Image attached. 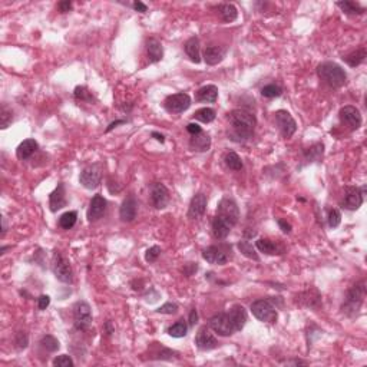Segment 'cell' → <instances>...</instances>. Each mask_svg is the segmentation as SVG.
Returning <instances> with one entry per match:
<instances>
[{
	"label": "cell",
	"instance_id": "obj_1",
	"mask_svg": "<svg viewBox=\"0 0 367 367\" xmlns=\"http://www.w3.org/2000/svg\"><path fill=\"white\" fill-rule=\"evenodd\" d=\"M228 122L231 127V139L235 141V138H238L237 141H247L250 139L254 129H256L257 119L256 115H253L251 112L246 111V109H234L228 113Z\"/></svg>",
	"mask_w": 367,
	"mask_h": 367
},
{
	"label": "cell",
	"instance_id": "obj_2",
	"mask_svg": "<svg viewBox=\"0 0 367 367\" xmlns=\"http://www.w3.org/2000/svg\"><path fill=\"white\" fill-rule=\"evenodd\" d=\"M364 297H366V281L361 280L359 283H356L354 286H351L350 290L347 291L346 300L342 305V310H343L344 314L349 316V317L357 316L361 305H363Z\"/></svg>",
	"mask_w": 367,
	"mask_h": 367
},
{
	"label": "cell",
	"instance_id": "obj_3",
	"mask_svg": "<svg viewBox=\"0 0 367 367\" xmlns=\"http://www.w3.org/2000/svg\"><path fill=\"white\" fill-rule=\"evenodd\" d=\"M317 75L324 83H327L330 88H342L346 80L347 75L344 72L342 66H339L334 62H323L317 66Z\"/></svg>",
	"mask_w": 367,
	"mask_h": 367
},
{
	"label": "cell",
	"instance_id": "obj_4",
	"mask_svg": "<svg viewBox=\"0 0 367 367\" xmlns=\"http://www.w3.org/2000/svg\"><path fill=\"white\" fill-rule=\"evenodd\" d=\"M251 312L254 317L263 323H276L277 321V307L271 300H257L251 304Z\"/></svg>",
	"mask_w": 367,
	"mask_h": 367
},
{
	"label": "cell",
	"instance_id": "obj_5",
	"mask_svg": "<svg viewBox=\"0 0 367 367\" xmlns=\"http://www.w3.org/2000/svg\"><path fill=\"white\" fill-rule=\"evenodd\" d=\"M52 271H53L55 277L60 283H65V284H71L72 283L73 272L71 263L59 251H55L53 258H52Z\"/></svg>",
	"mask_w": 367,
	"mask_h": 367
},
{
	"label": "cell",
	"instance_id": "obj_6",
	"mask_svg": "<svg viewBox=\"0 0 367 367\" xmlns=\"http://www.w3.org/2000/svg\"><path fill=\"white\" fill-rule=\"evenodd\" d=\"M218 218L224 220L227 224H230L231 227L237 225L239 220V209L237 202L228 198V197H224L223 200L218 202V207H217V216Z\"/></svg>",
	"mask_w": 367,
	"mask_h": 367
},
{
	"label": "cell",
	"instance_id": "obj_7",
	"mask_svg": "<svg viewBox=\"0 0 367 367\" xmlns=\"http://www.w3.org/2000/svg\"><path fill=\"white\" fill-rule=\"evenodd\" d=\"M208 326H209V328H211L214 333L221 335V337H228V335H232L234 333H237V330L234 327V323H232L228 312L220 313V314L212 316V317L209 319V321H208Z\"/></svg>",
	"mask_w": 367,
	"mask_h": 367
},
{
	"label": "cell",
	"instance_id": "obj_8",
	"mask_svg": "<svg viewBox=\"0 0 367 367\" xmlns=\"http://www.w3.org/2000/svg\"><path fill=\"white\" fill-rule=\"evenodd\" d=\"M92 324V312L86 301H78L73 305V326L79 331L88 330Z\"/></svg>",
	"mask_w": 367,
	"mask_h": 367
},
{
	"label": "cell",
	"instance_id": "obj_9",
	"mask_svg": "<svg viewBox=\"0 0 367 367\" xmlns=\"http://www.w3.org/2000/svg\"><path fill=\"white\" fill-rule=\"evenodd\" d=\"M80 184L86 188V190H95L99 187V184L102 181V171L98 164L89 165L83 168L79 176Z\"/></svg>",
	"mask_w": 367,
	"mask_h": 367
},
{
	"label": "cell",
	"instance_id": "obj_10",
	"mask_svg": "<svg viewBox=\"0 0 367 367\" xmlns=\"http://www.w3.org/2000/svg\"><path fill=\"white\" fill-rule=\"evenodd\" d=\"M164 106L169 113H182L191 106V98L188 94H184V92L174 94L165 99Z\"/></svg>",
	"mask_w": 367,
	"mask_h": 367
},
{
	"label": "cell",
	"instance_id": "obj_11",
	"mask_svg": "<svg viewBox=\"0 0 367 367\" xmlns=\"http://www.w3.org/2000/svg\"><path fill=\"white\" fill-rule=\"evenodd\" d=\"M231 254H228V247L223 246H209L202 251V258L214 265H224L228 263Z\"/></svg>",
	"mask_w": 367,
	"mask_h": 367
},
{
	"label": "cell",
	"instance_id": "obj_12",
	"mask_svg": "<svg viewBox=\"0 0 367 367\" xmlns=\"http://www.w3.org/2000/svg\"><path fill=\"white\" fill-rule=\"evenodd\" d=\"M364 191H366V187H361V188H357V187H347L346 192H344V200L343 202H342L343 208L349 209V211L359 209V208L361 207V204H363Z\"/></svg>",
	"mask_w": 367,
	"mask_h": 367
},
{
	"label": "cell",
	"instance_id": "obj_13",
	"mask_svg": "<svg viewBox=\"0 0 367 367\" xmlns=\"http://www.w3.org/2000/svg\"><path fill=\"white\" fill-rule=\"evenodd\" d=\"M276 124L279 127L281 135L284 138H291L297 131V124L291 113L287 111H277L276 113Z\"/></svg>",
	"mask_w": 367,
	"mask_h": 367
},
{
	"label": "cell",
	"instance_id": "obj_14",
	"mask_svg": "<svg viewBox=\"0 0 367 367\" xmlns=\"http://www.w3.org/2000/svg\"><path fill=\"white\" fill-rule=\"evenodd\" d=\"M339 116H340L342 124L346 125L350 131H356L361 127V115L356 106H351V105L343 106L339 112Z\"/></svg>",
	"mask_w": 367,
	"mask_h": 367
},
{
	"label": "cell",
	"instance_id": "obj_15",
	"mask_svg": "<svg viewBox=\"0 0 367 367\" xmlns=\"http://www.w3.org/2000/svg\"><path fill=\"white\" fill-rule=\"evenodd\" d=\"M151 202L157 209H162L169 202V191L168 188L161 182H154L151 185Z\"/></svg>",
	"mask_w": 367,
	"mask_h": 367
},
{
	"label": "cell",
	"instance_id": "obj_16",
	"mask_svg": "<svg viewBox=\"0 0 367 367\" xmlns=\"http://www.w3.org/2000/svg\"><path fill=\"white\" fill-rule=\"evenodd\" d=\"M106 205H108V202H106V200H105L102 195H95V197L90 200L88 214H86L89 223H94V221H98L99 218H102L105 211H106Z\"/></svg>",
	"mask_w": 367,
	"mask_h": 367
},
{
	"label": "cell",
	"instance_id": "obj_17",
	"mask_svg": "<svg viewBox=\"0 0 367 367\" xmlns=\"http://www.w3.org/2000/svg\"><path fill=\"white\" fill-rule=\"evenodd\" d=\"M207 197L204 194H195L192 197L191 204L188 208V218L191 220H200L201 217L205 214L207 211Z\"/></svg>",
	"mask_w": 367,
	"mask_h": 367
},
{
	"label": "cell",
	"instance_id": "obj_18",
	"mask_svg": "<svg viewBox=\"0 0 367 367\" xmlns=\"http://www.w3.org/2000/svg\"><path fill=\"white\" fill-rule=\"evenodd\" d=\"M195 344H197V347H198L200 350L207 351L216 349L217 346H218V342H217V339L214 337V334L209 333V330H208L207 326H204V327H201L200 331L197 333Z\"/></svg>",
	"mask_w": 367,
	"mask_h": 367
},
{
	"label": "cell",
	"instance_id": "obj_19",
	"mask_svg": "<svg viewBox=\"0 0 367 367\" xmlns=\"http://www.w3.org/2000/svg\"><path fill=\"white\" fill-rule=\"evenodd\" d=\"M66 192H65V185L62 182L57 184V187L55 188V191L50 192L49 195V207L52 212H56L59 209L66 207Z\"/></svg>",
	"mask_w": 367,
	"mask_h": 367
},
{
	"label": "cell",
	"instance_id": "obj_20",
	"mask_svg": "<svg viewBox=\"0 0 367 367\" xmlns=\"http://www.w3.org/2000/svg\"><path fill=\"white\" fill-rule=\"evenodd\" d=\"M136 211H138V204L134 197L125 198L119 209L120 221L124 223H132L136 218Z\"/></svg>",
	"mask_w": 367,
	"mask_h": 367
},
{
	"label": "cell",
	"instance_id": "obj_21",
	"mask_svg": "<svg viewBox=\"0 0 367 367\" xmlns=\"http://www.w3.org/2000/svg\"><path fill=\"white\" fill-rule=\"evenodd\" d=\"M225 55H227V48H224V46H208L204 50V60L209 66H216V65L223 62Z\"/></svg>",
	"mask_w": 367,
	"mask_h": 367
},
{
	"label": "cell",
	"instance_id": "obj_22",
	"mask_svg": "<svg viewBox=\"0 0 367 367\" xmlns=\"http://www.w3.org/2000/svg\"><path fill=\"white\" fill-rule=\"evenodd\" d=\"M297 303L305 305V307L316 309L321 303V295H320V293L316 288H310V290H305V291L297 295Z\"/></svg>",
	"mask_w": 367,
	"mask_h": 367
},
{
	"label": "cell",
	"instance_id": "obj_23",
	"mask_svg": "<svg viewBox=\"0 0 367 367\" xmlns=\"http://www.w3.org/2000/svg\"><path fill=\"white\" fill-rule=\"evenodd\" d=\"M256 247L260 253H264L267 256H276V254L284 253V248L270 238H258L256 241Z\"/></svg>",
	"mask_w": 367,
	"mask_h": 367
},
{
	"label": "cell",
	"instance_id": "obj_24",
	"mask_svg": "<svg viewBox=\"0 0 367 367\" xmlns=\"http://www.w3.org/2000/svg\"><path fill=\"white\" fill-rule=\"evenodd\" d=\"M190 146H191L192 151L197 152H207L211 148V138L208 134H205L204 131L197 134V135H191L190 139Z\"/></svg>",
	"mask_w": 367,
	"mask_h": 367
},
{
	"label": "cell",
	"instance_id": "obj_25",
	"mask_svg": "<svg viewBox=\"0 0 367 367\" xmlns=\"http://www.w3.org/2000/svg\"><path fill=\"white\" fill-rule=\"evenodd\" d=\"M230 317H231L232 323H234V327L237 331H241L246 323H247V312L242 305H234L232 309H230Z\"/></svg>",
	"mask_w": 367,
	"mask_h": 367
},
{
	"label": "cell",
	"instance_id": "obj_26",
	"mask_svg": "<svg viewBox=\"0 0 367 367\" xmlns=\"http://www.w3.org/2000/svg\"><path fill=\"white\" fill-rule=\"evenodd\" d=\"M146 52H148V57H149V62L152 64H157L160 62L164 56V49H162V45L158 39L155 38H151L148 39L146 42Z\"/></svg>",
	"mask_w": 367,
	"mask_h": 367
},
{
	"label": "cell",
	"instance_id": "obj_27",
	"mask_svg": "<svg viewBox=\"0 0 367 367\" xmlns=\"http://www.w3.org/2000/svg\"><path fill=\"white\" fill-rule=\"evenodd\" d=\"M38 148H39V145H38V142L35 139H24L23 142L17 146L16 157L19 160H27V158L32 157L35 152L38 151Z\"/></svg>",
	"mask_w": 367,
	"mask_h": 367
},
{
	"label": "cell",
	"instance_id": "obj_28",
	"mask_svg": "<svg viewBox=\"0 0 367 367\" xmlns=\"http://www.w3.org/2000/svg\"><path fill=\"white\" fill-rule=\"evenodd\" d=\"M185 53L190 56L194 64H200L201 62V53H200V39L197 36H192L185 42Z\"/></svg>",
	"mask_w": 367,
	"mask_h": 367
},
{
	"label": "cell",
	"instance_id": "obj_29",
	"mask_svg": "<svg viewBox=\"0 0 367 367\" xmlns=\"http://www.w3.org/2000/svg\"><path fill=\"white\" fill-rule=\"evenodd\" d=\"M197 101L200 102H216L218 98V88L216 85H205L197 90Z\"/></svg>",
	"mask_w": 367,
	"mask_h": 367
},
{
	"label": "cell",
	"instance_id": "obj_30",
	"mask_svg": "<svg viewBox=\"0 0 367 367\" xmlns=\"http://www.w3.org/2000/svg\"><path fill=\"white\" fill-rule=\"evenodd\" d=\"M231 228L232 227L230 224H227L224 220L218 218V217H216V218L212 220V235H214L217 239L227 238L230 231H231Z\"/></svg>",
	"mask_w": 367,
	"mask_h": 367
},
{
	"label": "cell",
	"instance_id": "obj_31",
	"mask_svg": "<svg viewBox=\"0 0 367 367\" xmlns=\"http://www.w3.org/2000/svg\"><path fill=\"white\" fill-rule=\"evenodd\" d=\"M366 48H360L356 49L354 52H351V53H349L347 56H344L343 60L349 65V66H351V68H356V66H359V65H361L366 60Z\"/></svg>",
	"mask_w": 367,
	"mask_h": 367
},
{
	"label": "cell",
	"instance_id": "obj_32",
	"mask_svg": "<svg viewBox=\"0 0 367 367\" xmlns=\"http://www.w3.org/2000/svg\"><path fill=\"white\" fill-rule=\"evenodd\" d=\"M323 154H324V145L317 142L304 151V160L307 162H319L323 158Z\"/></svg>",
	"mask_w": 367,
	"mask_h": 367
},
{
	"label": "cell",
	"instance_id": "obj_33",
	"mask_svg": "<svg viewBox=\"0 0 367 367\" xmlns=\"http://www.w3.org/2000/svg\"><path fill=\"white\" fill-rule=\"evenodd\" d=\"M220 16L225 23H231L238 17V10L231 3H225L220 6Z\"/></svg>",
	"mask_w": 367,
	"mask_h": 367
},
{
	"label": "cell",
	"instance_id": "obj_34",
	"mask_svg": "<svg viewBox=\"0 0 367 367\" xmlns=\"http://www.w3.org/2000/svg\"><path fill=\"white\" fill-rule=\"evenodd\" d=\"M337 6L343 10L346 15H363L366 12V9L360 6L359 3L351 2V0H346V2H337Z\"/></svg>",
	"mask_w": 367,
	"mask_h": 367
},
{
	"label": "cell",
	"instance_id": "obj_35",
	"mask_svg": "<svg viewBox=\"0 0 367 367\" xmlns=\"http://www.w3.org/2000/svg\"><path fill=\"white\" fill-rule=\"evenodd\" d=\"M224 162H225V165L232 169V171H241L242 167H244V164H242V161L239 158V155L237 152H228V154H225V157H224Z\"/></svg>",
	"mask_w": 367,
	"mask_h": 367
},
{
	"label": "cell",
	"instance_id": "obj_36",
	"mask_svg": "<svg viewBox=\"0 0 367 367\" xmlns=\"http://www.w3.org/2000/svg\"><path fill=\"white\" fill-rule=\"evenodd\" d=\"M73 96L79 102H88V104L95 102V96L92 95V92L86 86H76L73 90Z\"/></svg>",
	"mask_w": 367,
	"mask_h": 367
},
{
	"label": "cell",
	"instance_id": "obj_37",
	"mask_svg": "<svg viewBox=\"0 0 367 367\" xmlns=\"http://www.w3.org/2000/svg\"><path fill=\"white\" fill-rule=\"evenodd\" d=\"M238 250L241 251L242 256H246L247 258H250V260H254V261H258V260H260V257H258V254L256 253V248L253 247V244L248 242L247 239L239 241Z\"/></svg>",
	"mask_w": 367,
	"mask_h": 367
},
{
	"label": "cell",
	"instance_id": "obj_38",
	"mask_svg": "<svg viewBox=\"0 0 367 367\" xmlns=\"http://www.w3.org/2000/svg\"><path fill=\"white\" fill-rule=\"evenodd\" d=\"M217 113L212 108H201L198 111L194 113V119L204 122V124H209L216 119Z\"/></svg>",
	"mask_w": 367,
	"mask_h": 367
},
{
	"label": "cell",
	"instance_id": "obj_39",
	"mask_svg": "<svg viewBox=\"0 0 367 367\" xmlns=\"http://www.w3.org/2000/svg\"><path fill=\"white\" fill-rule=\"evenodd\" d=\"M187 331H188V326H187V323H185L184 320L176 321L175 324H172L171 327L168 328V334L171 335V337H175V339L185 337Z\"/></svg>",
	"mask_w": 367,
	"mask_h": 367
},
{
	"label": "cell",
	"instance_id": "obj_40",
	"mask_svg": "<svg viewBox=\"0 0 367 367\" xmlns=\"http://www.w3.org/2000/svg\"><path fill=\"white\" fill-rule=\"evenodd\" d=\"M78 221V212L76 211H69V212H65L64 216L59 218V225L60 228L64 230H71L73 225Z\"/></svg>",
	"mask_w": 367,
	"mask_h": 367
},
{
	"label": "cell",
	"instance_id": "obj_41",
	"mask_svg": "<svg viewBox=\"0 0 367 367\" xmlns=\"http://www.w3.org/2000/svg\"><path fill=\"white\" fill-rule=\"evenodd\" d=\"M40 346H42L45 350L50 351V353L59 350V347H60V346H59V342H57V339L50 334L43 335V337L40 339Z\"/></svg>",
	"mask_w": 367,
	"mask_h": 367
},
{
	"label": "cell",
	"instance_id": "obj_42",
	"mask_svg": "<svg viewBox=\"0 0 367 367\" xmlns=\"http://www.w3.org/2000/svg\"><path fill=\"white\" fill-rule=\"evenodd\" d=\"M261 95L264 98H279V96L283 95V88L276 85V83H270V85H267L261 89Z\"/></svg>",
	"mask_w": 367,
	"mask_h": 367
},
{
	"label": "cell",
	"instance_id": "obj_43",
	"mask_svg": "<svg viewBox=\"0 0 367 367\" xmlns=\"http://www.w3.org/2000/svg\"><path fill=\"white\" fill-rule=\"evenodd\" d=\"M12 120H13L12 111H9L6 106H2V111H0V128H9V125L12 124Z\"/></svg>",
	"mask_w": 367,
	"mask_h": 367
},
{
	"label": "cell",
	"instance_id": "obj_44",
	"mask_svg": "<svg viewBox=\"0 0 367 367\" xmlns=\"http://www.w3.org/2000/svg\"><path fill=\"white\" fill-rule=\"evenodd\" d=\"M327 220H328V225H330L331 228H337V227L340 225V223H342V214H340V211L335 209V208L330 209V211H328Z\"/></svg>",
	"mask_w": 367,
	"mask_h": 367
},
{
	"label": "cell",
	"instance_id": "obj_45",
	"mask_svg": "<svg viewBox=\"0 0 367 367\" xmlns=\"http://www.w3.org/2000/svg\"><path fill=\"white\" fill-rule=\"evenodd\" d=\"M160 256H161V248L158 247V246H154V247L146 250V253H145V260H146V263H155Z\"/></svg>",
	"mask_w": 367,
	"mask_h": 367
},
{
	"label": "cell",
	"instance_id": "obj_46",
	"mask_svg": "<svg viewBox=\"0 0 367 367\" xmlns=\"http://www.w3.org/2000/svg\"><path fill=\"white\" fill-rule=\"evenodd\" d=\"M53 366L57 367H72L73 366V360L71 356L68 354H62V356H57L53 359Z\"/></svg>",
	"mask_w": 367,
	"mask_h": 367
},
{
	"label": "cell",
	"instance_id": "obj_47",
	"mask_svg": "<svg viewBox=\"0 0 367 367\" xmlns=\"http://www.w3.org/2000/svg\"><path fill=\"white\" fill-rule=\"evenodd\" d=\"M15 344H16V347L19 350L26 349L27 344H29V337H27V334H26L24 331H17L16 337H15Z\"/></svg>",
	"mask_w": 367,
	"mask_h": 367
},
{
	"label": "cell",
	"instance_id": "obj_48",
	"mask_svg": "<svg viewBox=\"0 0 367 367\" xmlns=\"http://www.w3.org/2000/svg\"><path fill=\"white\" fill-rule=\"evenodd\" d=\"M176 312H178V305L175 303H171V301L161 305L160 309L157 310V313H160V314H175Z\"/></svg>",
	"mask_w": 367,
	"mask_h": 367
},
{
	"label": "cell",
	"instance_id": "obj_49",
	"mask_svg": "<svg viewBox=\"0 0 367 367\" xmlns=\"http://www.w3.org/2000/svg\"><path fill=\"white\" fill-rule=\"evenodd\" d=\"M49 304H50V297H49V295L42 294L39 298H38V309H39V310H46Z\"/></svg>",
	"mask_w": 367,
	"mask_h": 367
},
{
	"label": "cell",
	"instance_id": "obj_50",
	"mask_svg": "<svg viewBox=\"0 0 367 367\" xmlns=\"http://www.w3.org/2000/svg\"><path fill=\"white\" fill-rule=\"evenodd\" d=\"M187 131H188L191 135H197V134L202 132V128H201L198 124H194V122H191V124H188V125H187Z\"/></svg>",
	"mask_w": 367,
	"mask_h": 367
},
{
	"label": "cell",
	"instance_id": "obj_51",
	"mask_svg": "<svg viewBox=\"0 0 367 367\" xmlns=\"http://www.w3.org/2000/svg\"><path fill=\"white\" fill-rule=\"evenodd\" d=\"M277 223H279L280 228H281V231L284 232V234H290L291 232V224L287 223L286 220H279Z\"/></svg>",
	"mask_w": 367,
	"mask_h": 367
},
{
	"label": "cell",
	"instance_id": "obj_52",
	"mask_svg": "<svg viewBox=\"0 0 367 367\" xmlns=\"http://www.w3.org/2000/svg\"><path fill=\"white\" fill-rule=\"evenodd\" d=\"M132 8L135 9L136 12H139V13H145V12L148 10V6H146L145 3H142V2H139V0H136V2H134V5H132Z\"/></svg>",
	"mask_w": 367,
	"mask_h": 367
},
{
	"label": "cell",
	"instance_id": "obj_53",
	"mask_svg": "<svg viewBox=\"0 0 367 367\" xmlns=\"http://www.w3.org/2000/svg\"><path fill=\"white\" fill-rule=\"evenodd\" d=\"M59 9H60V12H62V13H66V12H69V10L72 9V3H71L69 0H66V2H60V3H59Z\"/></svg>",
	"mask_w": 367,
	"mask_h": 367
},
{
	"label": "cell",
	"instance_id": "obj_54",
	"mask_svg": "<svg viewBox=\"0 0 367 367\" xmlns=\"http://www.w3.org/2000/svg\"><path fill=\"white\" fill-rule=\"evenodd\" d=\"M198 323V313H197V310L194 309V310H191V313H190V326H195Z\"/></svg>",
	"mask_w": 367,
	"mask_h": 367
},
{
	"label": "cell",
	"instance_id": "obj_55",
	"mask_svg": "<svg viewBox=\"0 0 367 367\" xmlns=\"http://www.w3.org/2000/svg\"><path fill=\"white\" fill-rule=\"evenodd\" d=\"M127 120H124V119H119V120H115V122H112V124H109V127L106 128V132H111L112 129L113 128H116L118 125H122V124H125Z\"/></svg>",
	"mask_w": 367,
	"mask_h": 367
},
{
	"label": "cell",
	"instance_id": "obj_56",
	"mask_svg": "<svg viewBox=\"0 0 367 367\" xmlns=\"http://www.w3.org/2000/svg\"><path fill=\"white\" fill-rule=\"evenodd\" d=\"M151 135L154 136V138H155L158 142H161V144H164V142H165V136L162 135V134H158V132H152Z\"/></svg>",
	"mask_w": 367,
	"mask_h": 367
},
{
	"label": "cell",
	"instance_id": "obj_57",
	"mask_svg": "<svg viewBox=\"0 0 367 367\" xmlns=\"http://www.w3.org/2000/svg\"><path fill=\"white\" fill-rule=\"evenodd\" d=\"M105 331H106V334H112V333H113V327H112L111 321H106V323H105Z\"/></svg>",
	"mask_w": 367,
	"mask_h": 367
},
{
	"label": "cell",
	"instance_id": "obj_58",
	"mask_svg": "<svg viewBox=\"0 0 367 367\" xmlns=\"http://www.w3.org/2000/svg\"><path fill=\"white\" fill-rule=\"evenodd\" d=\"M2 221H3V228H2V235H5V232H6V220L3 218Z\"/></svg>",
	"mask_w": 367,
	"mask_h": 367
}]
</instances>
